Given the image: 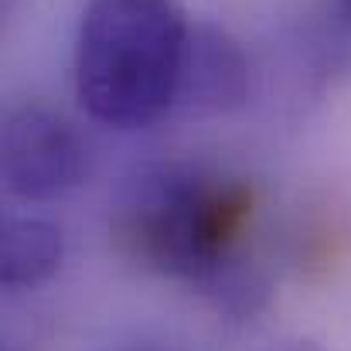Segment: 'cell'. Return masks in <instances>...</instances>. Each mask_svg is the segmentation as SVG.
Here are the masks:
<instances>
[{
	"label": "cell",
	"mask_w": 351,
	"mask_h": 351,
	"mask_svg": "<svg viewBox=\"0 0 351 351\" xmlns=\"http://www.w3.org/2000/svg\"><path fill=\"white\" fill-rule=\"evenodd\" d=\"M256 191L205 164H157L117 198L110 235L133 266L188 283L219 311L252 314L266 276L252 263Z\"/></svg>",
	"instance_id": "1"
},
{
	"label": "cell",
	"mask_w": 351,
	"mask_h": 351,
	"mask_svg": "<svg viewBox=\"0 0 351 351\" xmlns=\"http://www.w3.org/2000/svg\"><path fill=\"white\" fill-rule=\"evenodd\" d=\"M188 34L178 0H89L72 55L82 110L113 130L167 117L178 106Z\"/></svg>",
	"instance_id": "2"
},
{
	"label": "cell",
	"mask_w": 351,
	"mask_h": 351,
	"mask_svg": "<svg viewBox=\"0 0 351 351\" xmlns=\"http://www.w3.org/2000/svg\"><path fill=\"white\" fill-rule=\"evenodd\" d=\"M3 188L31 205L58 202L86 178V143L75 123L45 99H24L3 117Z\"/></svg>",
	"instance_id": "3"
},
{
	"label": "cell",
	"mask_w": 351,
	"mask_h": 351,
	"mask_svg": "<svg viewBox=\"0 0 351 351\" xmlns=\"http://www.w3.org/2000/svg\"><path fill=\"white\" fill-rule=\"evenodd\" d=\"M249 89L252 69L232 34L215 24L191 27L178 86V106L195 117H219L239 110L249 99Z\"/></svg>",
	"instance_id": "4"
},
{
	"label": "cell",
	"mask_w": 351,
	"mask_h": 351,
	"mask_svg": "<svg viewBox=\"0 0 351 351\" xmlns=\"http://www.w3.org/2000/svg\"><path fill=\"white\" fill-rule=\"evenodd\" d=\"M65 239L48 219L14 215L0 235V280L7 290H31L51 280L62 266Z\"/></svg>",
	"instance_id": "5"
},
{
	"label": "cell",
	"mask_w": 351,
	"mask_h": 351,
	"mask_svg": "<svg viewBox=\"0 0 351 351\" xmlns=\"http://www.w3.org/2000/svg\"><path fill=\"white\" fill-rule=\"evenodd\" d=\"M314 55L324 72L351 65V0L314 3Z\"/></svg>",
	"instance_id": "6"
},
{
	"label": "cell",
	"mask_w": 351,
	"mask_h": 351,
	"mask_svg": "<svg viewBox=\"0 0 351 351\" xmlns=\"http://www.w3.org/2000/svg\"><path fill=\"white\" fill-rule=\"evenodd\" d=\"M280 351H331V348H324L317 341H297V345H287V348H280Z\"/></svg>",
	"instance_id": "7"
},
{
	"label": "cell",
	"mask_w": 351,
	"mask_h": 351,
	"mask_svg": "<svg viewBox=\"0 0 351 351\" xmlns=\"http://www.w3.org/2000/svg\"><path fill=\"white\" fill-rule=\"evenodd\" d=\"M14 7H17V0H0V10H3V14H10Z\"/></svg>",
	"instance_id": "8"
}]
</instances>
